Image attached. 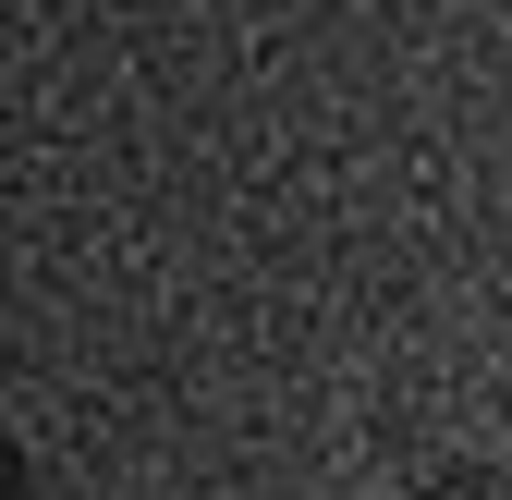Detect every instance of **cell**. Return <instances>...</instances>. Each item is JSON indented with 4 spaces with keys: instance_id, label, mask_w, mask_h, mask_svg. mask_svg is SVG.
<instances>
[{
    "instance_id": "6da1fadb",
    "label": "cell",
    "mask_w": 512,
    "mask_h": 500,
    "mask_svg": "<svg viewBox=\"0 0 512 500\" xmlns=\"http://www.w3.org/2000/svg\"><path fill=\"white\" fill-rule=\"evenodd\" d=\"M391 500H512V452H439V464L403 476Z\"/></svg>"
},
{
    "instance_id": "7a4b0ae2",
    "label": "cell",
    "mask_w": 512,
    "mask_h": 500,
    "mask_svg": "<svg viewBox=\"0 0 512 500\" xmlns=\"http://www.w3.org/2000/svg\"><path fill=\"white\" fill-rule=\"evenodd\" d=\"M500 452H512V379H500Z\"/></svg>"
}]
</instances>
